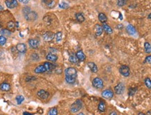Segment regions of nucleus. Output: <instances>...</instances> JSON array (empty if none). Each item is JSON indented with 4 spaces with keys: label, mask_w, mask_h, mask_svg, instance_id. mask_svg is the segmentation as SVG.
<instances>
[{
    "label": "nucleus",
    "mask_w": 151,
    "mask_h": 115,
    "mask_svg": "<svg viewBox=\"0 0 151 115\" xmlns=\"http://www.w3.org/2000/svg\"><path fill=\"white\" fill-rule=\"evenodd\" d=\"M65 80L68 84L75 83L77 77V71L74 68H68L65 69Z\"/></svg>",
    "instance_id": "f257e3e1"
},
{
    "label": "nucleus",
    "mask_w": 151,
    "mask_h": 115,
    "mask_svg": "<svg viewBox=\"0 0 151 115\" xmlns=\"http://www.w3.org/2000/svg\"><path fill=\"white\" fill-rule=\"evenodd\" d=\"M83 106V103L80 100H77L74 102L71 106V112L73 113H76L77 112H79L80 109L82 108Z\"/></svg>",
    "instance_id": "f03ea898"
},
{
    "label": "nucleus",
    "mask_w": 151,
    "mask_h": 115,
    "mask_svg": "<svg viewBox=\"0 0 151 115\" xmlns=\"http://www.w3.org/2000/svg\"><path fill=\"white\" fill-rule=\"evenodd\" d=\"M92 85L94 88H97V89H101L104 87V82L101 79H100L99 77H96L92 81Z\"/></svg>",
    "instance_id": "7ed1b4c3"
},
{
    "label": "nucleus",
    "mask_w": 151,
    "mask_h": 115,
    "mask_svg": "<svg viewBox=\"0 0 151 115\" xmlns=\"http://www.w3.org/2000/svg\"><path fill=\"white\" fill-rule=\"evenodd\" d=\"M120 73L124 77H129L130 75L129 68L127 65H122L119 69Z\"/></svg>",
    "instance_id": "20e7f679"
},
{
    "label": "nucleus",
    "mask_w": 151,
    "mask_h": 115,
    "mask_svg": "<svg viewBox=\"0 0 151 115\" xmlns=\"http://www.w3.org/2000/svg\"><path fill=\"white\" fill-rule=\"evenodd\" d=\"M125 86L124 84L122 83H119L117 86H115V93L118 95H121L125 92Z\"/></svg>",
    "instance_id": "39448f33"
},
{
    "label": "nucleus",
    "mask_w": 151,
    "mask_h": 115,
    "mask_svg": "<svg viewBox=\"0 0 151 115\" xmlns=\"http://www.w3.org/2000/svg\"><path fill=\"white\" fill-rule=\"evenodd\" d=\"M6 5L8 8H14L18 7V3L17 0H6Z\"/></svg>",
    "instance_id": "423d86ee"
},
{
    "label": "nucleus",
    "mask_w": 151,
    "mask_h": 115,
    "mask_svg": "<svg viewBox=\"0 0 151 115\" xmlns=\"http://www.w3.org/2000/svg\"><path fill=\"white\" fill-rule=\"evenodd\" d=\"M37 95L41 100H47L49 97V93L44 90H40L37 93Z\"/></svg>",
    "instance_id": "0eeeda50"
},
{
    "label": "nucleus",
    "mask_w": 151,
    "mask_h": 115,
    "mask_svg": "<svg viewBox=\"0 0 151 115\" xmlns=\"http://www.w3.org/2000/svg\"><path fill=\"white\" fill-rule=\"evenodd\" d=\"M54 37H55V34L52 32H46L43 35V38L46 41H50L54 39Z\"/></svg>",
    "instance_id": "6e6552de"
},
{
    "label": "nucleus",
    "mask_w": 151,
    "mask_h": 115,
    "mask_svg": "<svg viewBox=\"0 0 151 115\" xmlns=\"http://www.w3.org/2000/svg\"><path fill=\"white\" fill-rule=\"evenodd\" d=\"M39 41L35 39H32L29 40V46L32 48H37L39 46Z\"/></svg>",
    "instance_id": "1a4fd4ad"
},
{
    "label": "nucleus",
    "mask_w": 151,
    "mask_h": 115,
    "mask_svg": "<svg viewBox=\"0 0 151 115\" xmlns=\"http://www.w3.org/2000/svg\"><path fill=\"white\" fill-rule=\"evenodd\" d=\"M16 50L20 54H25L27 51V46L25 44H18L16 46Z\"/></svg>",
    "instance_id": "9d476101"
},
{
    "label": "nucleus",
    "mask_w": 151,
    "mask_h": 115,
    "mask_svg": "<svg viewBox=\"0 0 151 115\" xmlns=\"http://www.w3.org/2000/svg\"><path fill=\"white\" fill-rule=\"evenodd\" d=\"M101 95L106 99H111L113 97V93L111 90H105L102 92Z\"/></svg>",
    "instance_id": "9b49d317"
},
{
    "label": "nucleus",
    "mask_w": 151,
    "mask_h": 115,
    "mask_svg": "<svg viewBox=\"0 0 151 115\" xmlns=\"http://www.w3.org/2000/svg\"><path fill=\"white\" fill-rule=\"evenodd\" d=\"M25 16L27 20H35L37 18V14H36V12H34V11H30V12H29L27 14H26Z\"/></svg>",
    "instance_id": "f8f14e48"
},
{
    "label": "nucleus",
    "mask_w": 151,
    "mask_h": 115,
    "mask_svg": "<svg viewBox=\"0 0 151 115\" xmlns=\"http://www.w3.org/2000/svg\"><path fill=\"white\" fill-rule=\"evenodd\" d=\"M34 72H35V73H36V74H40V73L46 72L47 71H46V68H45V66H44L43 65H39L38 67H36V68H35Z\"/></svg>",
    "instance_id": "ddd939ff"
},
{
    "label": "nucleus",
    "mask_w": 151,
    "mask_h": 115,
    "mask_svg": "<svg viewBox=\"0 0 151 115\" xmlns=\"http://www.w3.org/2000/svg\"><path fill=\"white\" fill-rule=\"evenodd\" d=\"M126 30H127V32H128V34H129L130 35H134L137 33L135 27L131 25H128L126 27Z\"/></svg>",
    "instance_id": "4468645a"
},
{
    "label": "nucleus",
    "mask_w": 151,
    "mask_h": 115,
    "mask_svg": "<svg viewBox=\"0 0 151 115\" xmlns=\"http://www.w3.org/2000/svg\"><path fill=\"white\" fill-rule=\"evenodd\" d=\"M87 66L89 67V68L90 69V70L92 71V72H94V73L97 72V71H98V68H97V66L96 65L95 63L92 62H89L87 63Z\"/></svg>",
    "instance_id": "2eb2a0df"
},
{
    "label": "nucleus",
    "mask_w": 151,
    "mask_h": 115,
    "mask_svg": "<svg viewBox=\"0 0 151 115\" xmlns=\"http://www.w3.org/2000/svg\"><path fill=\"white\" fill-rule=\"evenodd\" d=\"M0 89L3 91H8L11 89V86L8 83L4 82L0 84Z\"/></svg>",
    "instance_id": "dca6fc26"
},
{
    "label": "nucleus",
    "mask_w": 151,
    "mask_h": 115,
    "mask_svg": "<svg viewBox=\"0 0 151 115\" xmlns=\"http://www.w3.org/2000/svg\"><path fill=\"white\" fill-rule=\"evenodd\" d=\"M43 65L46 68V71H51V70H53V69H55V65L54 64L50 63L49 62H45L43 63Z\"/></svg>",
    "instance_id": "f3484780"
},
{
    "label": "nucleus",
    "mask_w": 151,
    "mask_h": 115,
    "mask_svg": "<svg viewBox=\"0 0 151 115\" xmlns=\"http://www.w3.org/2000/svg\"><path fill=\"white\" fill-rule=\"evenodd\" d=\"M76 57L78 58V59L79 60V61H84L86 60V55L84 54V53L82 51H77L76 53Z\"/></svg>",
    "instance_id": "a211bd4d"
},
{
    "label": "nucleus",
    "mask_w": 151,
    "mask_h": 115,
    "mask_svg": "<svg viewBox=\"0 0 151 115\" xmlns=\"http://www.w3.org/2000/svg\"><path fill=\"white\" fill-rule=\"evenodd\" d=\"M46 59L50 62H55L58 60V56L53 54H48L46 55Z\"/></svg>",
    "instance_id": "6ab92c4d"
},
{
    "label": "nucleus",
    "mask_w": 151,
    "mask_h": 115,
    "mask_svg": "<svg viewBox=\"0 0 151 115\" xmlns=\"http://www.w3.org/2000/svg\"><path fill=\"white\" fill-rule=\"evenodd\" d=\"M42 1L49 8H53L55 5V1L54 0H42Z\"/></svg>",
    "instance_id": "aec40b11"
},
{
    "label": "nucleus",
    "mask_w": 151,
    "mask_h": 115,
    "mask_svg": "<svg viewBox=\"0 0 151 115\" xmlns=\"http://www.w3.org/2000/svg\"><path fill=\"white\" fill-rule=\"evenodd\" d=\"M102 27H103V30L105 31L107 34H112L113 33L112 28L108 25H107L106 23H104L103 25H102Z\"/></svg>",
    "instance_id": "412c9836"
},
{
    "label": "nucleus",
    "mask_w": 151,
    "mask_h": 115,
    "mask_svg": "<svg viewBox=\"0 0 151 115\" xmlns=\"http://www.w3.org/2000/svg\"><path fill=\"white\" fill-rule=\"evenodd\" d=\"M69 61L70 62H72L73 64H78L79 62V60L78 59V58H77L76 55H71L69 56Z\"/></svg>",
    "instance_id": "4be33fe9"
},
{
    "label": "nucleus",
    "mask_w": 151,
    "mask_h": 115,
    "mask_svg": "<svg viewBox=\"0 0 151 115\" xmlns=\"http://www.w3.org/2000/svg\"><path fill=\"white\" fill-rule=\"evenodd\" d=\"M103 30H104L103 27H101V26H100L98 24L96 25V26H95V32H96V34L97 36H100L101 34H102Z\"/></svg>",
    "instance_id": "5701e85b"
},
{
    "label": "nucleus",
    "mask_w": 151,
    "mask_h": 115,
    "mask_svg": "<svg viewBox=\"0 0 151 115\" xmlns=\"http://www.w3.org/2000/svg\"><path fill=\"white\" fill-rule=\"evenodd\" d=\"M99 20L100 22H101L103 23H105L107 21V16L103 13H100L99 14Z\"/></svg>",
    "instance_id": "b1692460"
},
{
    "label": "nucleus",
    "mask_w": 151,
    "mask_h": 115,
    "mask_svg": "<svg viewBox=\"0 0 151 115\" xmlns=\"http://www.w3.org/2000/svg\"><path fill=\"white\" fill-rule=\"evenodd\" d=\"M76 18L80 23H82L85 20V17L82 13H78L76 14Z\"/></svg>",
    "instance_id": "393cba45"
},
{
    "label": "nucleus",
    "mask_w": 151,
    "mask_h": 115,
    "mask_svg": "<svg viewBox=\"0 0 151 115\" xmlns=\"http://www.w3.org/2000/svg\"><path fill=\"white\" fill-rule=\"evenodd\" d=\"M98 109L101 112H105L106 110V104L104 101H101L99 102L98 105Z\"/></svg>",
    "instance_id": "a878e982"
},
{
    "label": "nucleus",
    "mask_w": 151,
    "mask_h": 115,
    "mask_svg": "<svg viewBox=\"0 0 151 115\" xmlns=\"http://www.w3.org/2000/svg\"><path fill=\"white\" fill-rule=\"evenodd\" d=\"M0 33H1V35H3L4 37V36L10 37L11 34V32L10 30H7V29H4V30H1Z\"/></svg>",
    "instance_id": "bb28decb"
},
{
    "label": "nucleus",
    "mask_w": 151,
    "mask_h": 115,
    "mask_svg": "<svg viewBox=\"0 0 151 115\" xmlns=\"http://www.w3.org/2000/svg\"><path fill=\"white\" fill-rule=\"evenodd\" d=\"M145 51L147 54H151V45L148 42H145L144 44Z\"/></svg>",
    "instance_id": "cd10ccee"
},
{
    "label": "nucleus",
    "mask_w": 151,
    "mask_h": 115,
    "mask_svg": "<svg viewBox=\"0 0 151 115\" xmlns=\"http://www.w3.org/2000/svg\"><path fill=\"white\" fill-rule=\"evenodd\" d=\"M48 115H58V109L55 107L51 108L49 110Z\"/></svg>",
    "instance_id": "c85d7f7f"
},
{
    "label": "nucleus",
    "mask_w": 151,
    "mask_h": 115,
    "mask_svg": "<svg viewBox=\"0 0 151 115\" xmlns=\"http://www.w3.org/2000/svg\"><path fill=\"white\" fill-rule=\"evenodd\" d=\"M15 100H16V101H17V103H18V105H20V104H21L22 102L24 101L25 98H24V97H23L22 95H18V96L16 97Z\"/></svg>",
    "instance_id": "c756f323"
},
{
    "label": "nucleus",
    "mask_w": 151,
    "mask_h": 115,
    "mask_svg": "<svg viewBox=\"0 0 151 115\" xmlns=\"http://www.w3.org/2000/svg\"><path fill=\"white\" fill-rule=\"evenodd\" d=\"M137 90V88H135V87H131L129 89V95L130 96H132L135 94L136 91Z\"/></svg>",
    "instance_id": "7c9ffc66"
},
{
    "label": "nucleus",
    "mask_w": 151,
    "mask_h": 115,
    "mask_svg": "<svg viewBox=\"0 0 151 115\" xmlns=\"http://www.w3.org/2000/svg\"><path fill=\"white\" fill-rule=\"evenodd\" d=\"M145 84L147 88L151 89V80L149 78H146L145 79Z\"/></svg>",
    "instance_id": "2f4dec72"
},
{
    "label": "nucleus",
    "mask_w": 151,
    "mask_h": 115,
    "mask_svg": "<svg viewBox=\"0 0 151 115\" xmlns=\"http://www.w3.org/2000/svg\"><path fill=\"white\" fill-rule=\"evenodd\" d=\"M7 42V38L4 36H0V45L4 46Z\"/></svg>",
    "instance_id": "473e14b6"
},
{
    "label": "nucleus",
    "mask_w": 151,
    "mask_h": 115,
    "mask_svg": "<svg viewBox=\"0 0 151 115\" xmlns=\"http://www.w3.org/2000/svg\"><path fill=\"white\" fill-rule=\"evenodd\" d=\"M69 4L66 2H62L59 4V7L61 8H63V9H66V8H69Z\"/></svg>",
    "instance_id": "72a5a7b5"
},
{
    "label": "nucleus",
    "mask_w": 151,
    "mask_h": 115,
    "mask_svg": "<svg viewBox=\"0 0 151 115\" xmlns=\"http://www.w3.org/2000/svg\"><path fill=\"white\" fill-rule=\"evenodd\" d=\"M62 32H58L56 34V41L58 42H59L60 41L62 40Z\"/></svg>",
    "instance_id": "f704fd0d"
},
{
    "label": "nucleus",
    "mask_w": 151,
    "mask_h": 115,
    "mask_svg": "<svg viewBox=\"0 0 151 115\" xmlns=\"http://www.w3.org/2000/svg\"><path fill=\"white\" fill-rule=\"evenodd\" d=\"M126 1H127V0H118L117 4H118L119 7H123L124 5H125Z\"/></svg>",
    "instance_id": "c9c22d12"
},
{
    "label": "nucleus",
    "mask_w": 151,
    "mask_h": 115,
    "mask_svg": "<svg viewBox=\"0 0 151 115\" xmlns=\"http://www.w3.org/2000/svg\"><path fill=\"white\" fill-rule=\"evenodd\" d=\"M7 26H8V29H13V27H15V23L12 22V21H11V22H9L8 23V25H7Z\"/></svg>",
    "instance_id": "e433bc0d"
},
{
    "label": "nucleus",
    "mask_w": 151,
    "mask_h": 115,
    "mask_svg": "<svg viewBox=\"0 0 151 115\" xmlns=\"http://www.w3.org/2000/svg\"><path fill=\"white\" fill-rule=\"evenodd\" d=\"M145 62L151 64V55H148L145 58Z\"/></svg>",
    "instance_id": "4c0bfd02"
},
{
    "label": "nucleus",
    "mask_w": 151,
    "mask_h": 115,
    "mask_svg": "<svg viewBox=\"0 0 151 115\" xmlns=\"http://www.w3.org/2000/svg\"><path fill=\"white\" fill-rule=\"evenodd\" d=\"M19 1H20V3H22V4H27V3H29V0H19Z\"/></svg>",
    "instance_id": "58836bf2"
},
{
    "label": "nucleus",
    "mask_w": 151,
    "mask_h": 115,
    "mask_svg": "<svg viewBox=\"0 0 151 115\" xmlns=\"http://www.w3.org/2000/svg\"><path fill=\"white\" fill-rule=\"evenodd\" d=\"M34 114H31V113H29V112H24L23 115H33Z\"/></svg>",
    "instance_id": "ea45409f"
},
{
    "label": "nucleus",
    "mask_w": 151,
    "mask_h": 115,
    "mask_svg": "<svg viewBox=\"0 0 151 115\" xmlns=\"http://www.w3.org/2000/svg\"><path fill=\"white\" fill-rule=\"evenodd\" d=\"M110 115H118L115 112H112L110 114Z\"/></svg>",
    "instance_id": "a19ab883"
},
{
    "label": "nucleus",
    "mask_w": 151,
    "mask_h": 115,
    "mask_svg": "<svg viewBox=\"0 0 151 115\" xmlns=\"http://www.w3.org/2000/svg\"><path fill=\"white\" fill-rule=\"evenodd\" d=\"M3 10H4V8H3V7L0 5V12H1V11H3Z\"/></svg>",
    "instance_id": "79ce46f5"
},
{
    "label": "nucleus",
    "mask_w": 151,
    "mask_h": 115,
    "mask_svg": "<svg viewBox=\"0 0 151 115\" xmlns=\"http://www.w3.org/2000/svg\"><path fill=\"white\" fill-rule=\"evenodd\" d=\"M148 18H149V19H151V13L149 15H148Z\"/></svg>",
    "instance_id": "37998d69"
},
{
    "label": "nucleus",
    "mask_w": 151,
    "mask_h": 115,
    "mask_svg": "<svg viewBox=\"0 0 151 115\" xmlns=\"http://www.w3.org/2000/svg\"><path fill=\"white\" fill-rule=\"evenodd\" d=\"M120 20H122V16L121 14H120Z\"/></svg>",
    "instance_id": "c03bdc74"
},
{
    "label": "nucleus",
    "mask_w": 151,
    "mask_h": 115,
    "mask_svg": "<svg viewBox=\"0 0 151 115\" xmlns=\"http://www.w3.org/2000/svg\"><path fill=\"white\" fill-rule=\"evenodd\" d=\"M78 115H85L83 113H82V112H80V113H79V114H78Z\"/></svg>",
    "instance_id": "a18cd8bd"
},
{
    "label": "nucleus",
    "mask_w": 151,
    "mask_h": 115,
    "mask_svg": "<svg viewBox=\"0 0 151 115\" xmlns=\"http://www.w3.org/2000/svg\"><path fill=\"white\" fill-rule=\"evenodd\" d=\"M138 115H145V114H144V113H139L138 114Z\"/></svg>",
    "instance_id": "49530a36"
}]
</instances>
